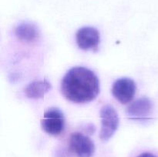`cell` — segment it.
<instances>
[{
    "instance_id": "8",
    "label": "cell",
    "mask_w": 158,
    "mask_h": 157,
    "mask_svg": "<svg viewBox=\"0 0 158 157\" xmlns=\"http://www.w3.org/2000/svg\"><path fill=\"white\" fill-rule=\"evenodd\" d=\"M52 89L50 83L47 79L38 80L29 83L24 89V93L29 99H42Z\"/></svg>"
},
{
    "instance_id": "7",
    "label": "cell",
    "mask_w": 158,
    "mask_h": 157,
    "mask_svg": "<svg viewBox=\"0 0 158 157\" xmlns=\"http://www.w3.org/2000/svg\"><path fill=\"white\" fill-rule=\"evenodd\" d=\"M153 109L152 102L143 97L133 103L127 109V114L131 119L145 120L148 119Z\"/></svg>"
},
{
    "instance_id": "6",
    "label": "cell",
    "mask_w": 158,
    "mask_h": 157,
    "mask_svg": "<svg viewBox=\"0 0 158 157\" xmlns=\"http://www.w3.org/2000/svg\"><path fill=\"white\" fill-rule=\"evenodd\" d=\"M137 90L134 81L129 78H121L114 83L112 94L121 104H127L134 99Z\"/></svg>"
},
{
    "instance_id": "10",
    "label": "cell",
    "mask_w": 158,
    "mask_h": 157,
    "mask_svg": "<svg viewBox=\"0 0 158 157\" xmlns=\"http://www.w3.org/2000/svg\"><path fill=\"white\" fill-rule=\"evenodd\" d=\"M137 157H157L155 155L152 153H150V152H143V153L140 154Z\"/></svg>"
},
{
    "instance_id": "1",
    "label": "cell",
    "mask_w": 158,
    "mask_h": 157,
    "mask_svg": "<svg viewBox=\"0 0 158 157\" xmlns=\"http://www.w3.org/2000/svg\"><path fill=\"white\" fill-rule=\"evenodd\" d=\"M61 92L69 101L78 104L89 103L100 93V80L87 68L77 66L69 69L61 83Z\"/></svg>"
},
{
    "instance_id": "2",
    "label": "cell",
    "mask_w": 158,
    "mask_h": 157,
    "mask_svg": "<svg viewBox=\"0 0 158 157\" xmlns=\"http://www.w3.org/2000/svg\"><path fill=\"white\" fill-rule=\"evenodd\" d=\"M101 130L100 138L102 141L106 142L114 135L119 127L120 119L117 112L113 106L106 105L100 109Z\"/></svg>"
},
{
    "instance_id": "4",
    "label": "cell",
    "mask_w": 158,
    "mask_h": 157,
    "mask_svg": "<svg viewBox=\"0 0 158 157\" xmlns=\"http://www.w3.org/2000/svg\"><path fill=\"white\" fill-rule=\"evenodd\" d=\"M70 150L77 157H92L95 152V145L90 138L80 132H73L69 140Z\"/></svg>"
},
{
    "instance_id": "5",
    "label": "cell",
    "mask_w": 158,
    "mask_h": 157,
    "mask_svg": "<svg viewBox=\"0 0 158 157\" xmlns=\"http://www.w3.org/2000/svg\"><path fill=\"white\" fill-rule=\"evenodd\" d=\"M76 41L82 50L96 52L98 50L100 42V32L94 27H83L77 31Z\"/></svg>"
},
{
    "instance_id": "3",
    "label": "cell",
    "mask_w": 158,
    "mask_h": 157,
    "mask_svg": "<svg viewBox=\"0 0 158 157\" xmlns=\"http://www.w3.org/2000/svg\"><path fill=\"white\" fill-rule=\"evenodd\" d=\"M41 127L45 132L51 135H60L65 128V119L61 111L51 108L46 111L41 120Z\"/></svg>"
},
{
    "instance_id": "9",
    "label": "cell",
    "mask_w": 158,
    "mask_h": 157,
    "mask_svg": "<svg viewBox=\"0 0 158 157\" xmlns=\"http://www.w3.org/2000/svg\"><path fill=\"white\" fill-rule=\"evenodd\" d=\"M15 34L21 41L32 42L38 38L39 29L33 23L23 22L15 28Z\"/></svg>"
}]
</instances>
